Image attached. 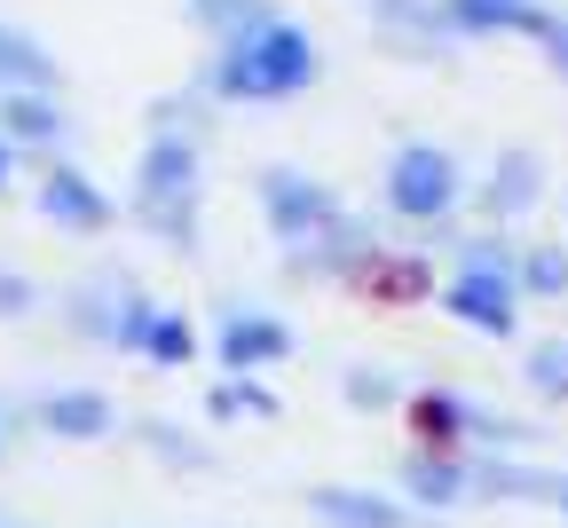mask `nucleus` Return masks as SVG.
Returning <instances> with one entry per match:
<instances>
[{"mask_svg":"<svg viewBox=\"0 0 568 528\" xmlns=\"http://www.w3.org/2000/svg\"><path fill=\"white\" fill-rule=\"evenodd\" d=\"M301 80H316V48L293 32V24H253V32H237V48H230V63H222V88L230 95H284V88H301Z\"/></svg>","mask_w":568,"mask_h":528,"instance_id":"obj_1","label":"nucleus"},{"mask_svg":"<svg viewBox=\"0 0 568 528\" xmlns=\"http://www.w3.org/2000/svg\"><path fill=\"white\" fill-rule=\"evenodd\" d=\"M403 213H443L450 197H458V166L443 159V150H403V159H395V190H387Z\"/></svg>","mask_w":568,"mask_h":528,"instance_id":"obj_2","label":"nucleus"},{"mask_svg":"<svg viewBox=\"0 0 568 528\" xmlns=\"http://www.w3.org/2000/svg\"><path fill=\"white\" fill-rule=\"evenodd\" d=\"M450 308H458L466 324L506 332V324H514V284H506V276H489V268H466V276L450 284Z\"/></svg>","mask_w":568,"mask_h":528,"instance_id":"obj_3","label":"nucleus"},{"mask_svg":"<svg viewBox=\"0 0 568 528\" xmlns=\"http://www.w3.org/2000/svg\"><path fill=\"white\" fill-rule=\"evenodd\" d=\"M450 24H506V32H545L552 40V17L545 9H529V0H450Z\"/></svg>","mask_w":568,"mask_h":528,"instance_id":"obj_4","label":"nucleus"},{"mask_svg":"<svg viewBox=\"0 0 568 528\" xmlns=\"http://www.w3.org/2000/svg\"><path fill=\"white\" fill-rule=\"evenodd\" d=\"M48 80H55V55H40L24 32H9V24H0V88L32 95V88H48Z\"/></svg>","mask_w":568,"mask_h":528,"instance_id":"obj_5","label":"nucleus"},{"mask_svg":"<svg viewBox=\"0 0 568 528\" xmlns=\"http://www.w3.org/2000/svg\"><path fill=\"white\" fill-rule=\"evenodd\" d=\"M40 205H48L55 221H80V230H95V221H103V197L88 190V174H48Z\"/></svg>","mask_w":568,"mask_h":528,"instance_id":"obj_6","label":"nucleus"},{"mask_svg":"<svg viewBox=\"0 0 568 528\" xmlns=\"http://www.w3.org/2000/svg\"><path fill=\"white\" fill-rule=\"evenodd\" d=\"M268 205H276L284 230H301V221H324V213H332V197H324V190H308V197H301V182H293V174H268Z\"/></svg>","mask_w":568,"mask_h":528,"instance_id":"obj_7","label":"nucleus"},{"mask_svg":"<svg viewBox=\"0 0 568 528\" xmlns=\"http://www.w3.org/2000/svg\"><path fill=\"white\" fill-rule=\"evenodd\" d=\"M222 347H230V363H253V355H276V347H284V332H276V324H230V339H222Z\"/></svg>","mask_w":568,"mask_h":528,"instance_id":"obj_8","label":"nucleus"},{"mask_svg":"<svg viewBox=\"0 0 568 528\" xmlns=\"http://www.w3.org/2000/svg\"><path fill=\"white\" fill-rule=\"evenodd\" d=\"M9 126L40 142V134H55V103H40V95H9Z\"/></svg>","mask_w":568,"mask_h":528,"instance_id":"obj_9","label":"nucleus"},{"mask_svg":"<svg viewBox=\"0 0 568 528\" xmlns=\"http://www.w3.org/2000/svg\"><path fill=\"white\" fill-rule=\"evenodd\" d=\"M529 174H537V159H506V190H489V205H506V213H514V205H529V197H537V182H529Z\"/></svg>","mask_w":568,"mask_h":528,"instance_id":"obj_10","label":"nucleus"},{"mask_svg":"<svg viewBox=\"0 0 568 528\" xmlns=\"http://www.w3.org/2000/svg\"><path fill=\"white\" fill-rule=\"evenodd\" d=\"M237 17H245V24H268L261 0H197V24H237Z\"/></svg>","mask_w":568,"mask_h":528,"instance_id":"obj_11","label":"nucleus"},{"mask_svg":"<svg viewBox=\"0 0 568 528\" xmlns=\"http://www.w3.org/2000/svg\"><path fill=\"white\" fill-rule=\"evenodd\" d=\"M0 174H9V142H0Z\"/></svg>","mask_w":568,"mask_h":528,"instance_id":"obj_12","label":"nucleus"}]
</instances>
